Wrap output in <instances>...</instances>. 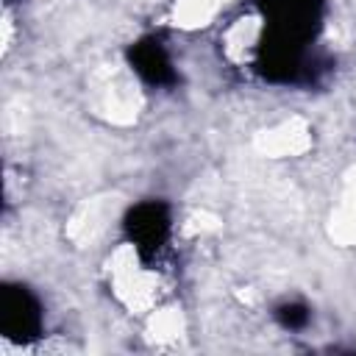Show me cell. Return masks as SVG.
<instances>
[{
  "instance_id": "2",
  "label": "cell",
  "mask_w": 356,
  "mask_h": 356,
  "mask_svg": "<svg viewBox=\"0 0 356 356\" xmlns=\"http://www.w3.org/2000/svg\"><path fill=\"white\" fill-rule=\"evenodd\" d=\"M128 234L134 239V245L150 256L161 248V242L167 239V228H170V217H167V206L159 200H147L139 203L131 214H128Z\"/></svg>"
},
{
  "instance_id": "4",
  "label": "cell",
  "mask_w": 356,
  "mask_h": 356,
  "mask_svg": "<svg viewBox=\"0 0 356 356\" xmlns=\"http://www.w3.org/2000/svg\"><path fill=\"white\" fill-rule=\"evenodd\" d=\"M273 314H275V320L281 323V328H286V331H300V328H306L309 320H312L309 306H303L300 300H284V303L275 306Z\"/></svg>"
},
{
  "instance_id": "3",
  "label": "cell",
  "mask_w": 356,
  "mask_h": 356,
  "mask_svg": "<svg viewBox=\"0 0 356 356\" xmlns=\"http://www.w3.org/2000/svg\"><path fill=\"white\" fill-rule=\"evenodd\" d=\"M131 64L134 70L153 86H170L175 81V70L170 64V56L159 39H142L131 47Z\"/></svg>"
},
{
  "instance_id": "1",
  "label": "cell",
  "mask_w": 356,
  "mask_h": 356,
  "mask_svg": "<svg viewBox=\"0 0 356 356\" xmlns=\"http://www.w3.org/2000/svg\"><path fill=\"white\" fill-rule=\"evenodd\" d=\"M0 325L6 337L17 342L36 339L42 331V306L36 295L22 284H6L3 286V303H0Z\"/></svg>"
}]
</instances>
